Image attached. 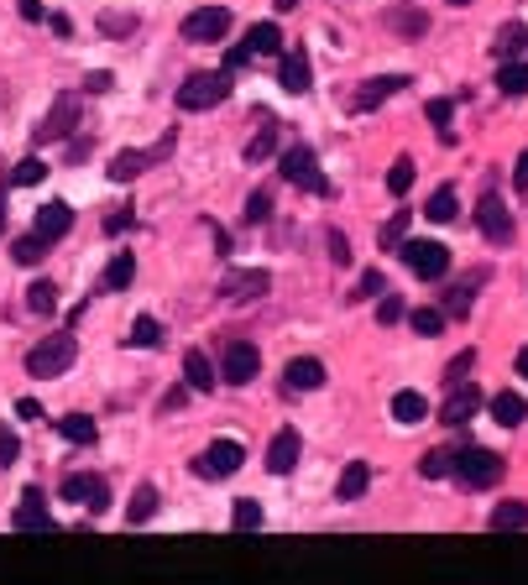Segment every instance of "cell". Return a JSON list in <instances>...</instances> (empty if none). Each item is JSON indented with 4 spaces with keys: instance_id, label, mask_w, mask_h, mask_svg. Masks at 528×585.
<instances>
[{
    "instance_id": "1",
    "label": "cell",
    "mask_w": 528,
    "mask_h": 585,
    "mask_svg": "<svg viewBox=\"0 0 528 585\" xmlns=\"http://www.w3.org/2000/svg\"><path fill=\"white\" fill-rule=\"evenodd\" d=\"M502 471H508V460H502L497 450H487V444H461L450 460V476L461 481L466 491H487L502 481Z\"/></svg>"
},
{
    "instance_id": "2",
    "label": "cell",
    "mask_w": 528,
    "mask_h": 585,
    "mask_svg": "<svg viewBox=\"0 0 528 585\" xmlns=\"http://www.w3.org/2000/svg\"><path fill=\"white\" fill-rule=\"evenodd\" d=\"M74 356H79V340H74V330H63V335H48L27 350V371L37 382H48V377H63L74 366Z\"/></svg>"
},
{
    "instance_id": "3",
    "label": "cell",
    "mask_w": 528,
    "mask_h": 585,
    "mask_svg": "<svg viewBox=\"0 0 528 585\" xmlns=\"http://www.w3.org/2000/svg\"><path fill=\"white\" fill-rule=\"evenodd\" d=\"M231 100V68L220 74H189L178 84V110H215Z\"/></svg>"
},
{
    "instance_id": "4",
    "label": "cell",
    "mask_w": 528,
    "mask_h": 585,
    "mask_svg": "<svg viewBox=\"0 0 528 585\" xmlns=\"http://www.w3.org/2000/svg\"><path fill=\"white\" fill-rule=\"evenodd\" d=\"M403 262L413 277H424V283H440L450 272V251L440 241H403Z\"/></svg>"
},
{
    "instance_id": "5",
    "label": "cell",
    "mask_w": 528,
    "mask_h": 585,
    "mask_svg": "<svg viewBox=\"0 0 528 585\" xmlns=\"http://www.w3.org/2000/svg\"><path fill=\"white\" fill-rule=\"evenodd\" d=\"M241 460H246V450L236 439H215L210 450H204L199 460H194V471L204 476V481H225V476H236L241 471Z\"/></svg>"
},
{
    "instance_id": "6",
    "label": "cell",
    "mask_w": 528,
    "mask_h": 585,
    "mask_svg": "<svg viewBox=\"0 0 528 585\" xmlns=\"http://www.w3.org/2000/svg\"><path fill=\"white\" fill-rule=\"evenodd\" d=\"M283 178L293 183V189H304V194H330V183L319 178V162L309 147H288L283 152Z\"/></svg>"
},
{
    "instance_id": "7",
    "label": "cell",
    "mask_w": 528,
    "mask_h": 585,
    "mask_svg": "<svg viewBox=\"0 0 528 585\" xmlns=\"http://www.w3.org/2000/svg\"><path fill=\"white\" fill-rule=\"evenodd\" d=\"M272 293V272L262 267H246V272H225V283H220V298L225 303H257Z\"/></svg>"
},
{
    "instance_id": "8",
    "label": "cell",
    "mask_w": 528,
    "mask_h": 585,
    "mask_svg": "<svg viewBox=\"0 0 528 585\" xmlns=\"http://www.w3.org/2000/svg\"><path fill=\"white\" fill-rule=\"evenodd\" d=\"M183 42H220L225 32H231V11L225 6H199L194 16H183Z\"/></svg>"
},
{
    "instance_id": "9",
    "label": "cell",
    "mask_w": 528,
    "mask_h": 585,
    "mask_svg": "<svg viewBox=\"0 0 528 585\" xmlns=\"http://www.w3.org/2000/svg\"><path fill=\"white\" fill-rule=\"evenodd\" d=\"M476 230L492 246H508L513 241V215H508V204H502L497 194H481V204H476Z\"/></svg>"
},
{
    "instance_id": "10",
    "label": "cell",
    "mask_w": 528,
    "mask_h": 585,
    "mask_svg": "<svg viewBox=\"0 0 528 585\" xmlns=\"http://www.w3.org/2000/svg\"><path fill=\"white\" fill-rule=\"evenodd\" d=\"M168 152H173V136H163L157 147H142V152H116V157H110V178H116V183H131V178H142L152 162L168 157Z\"/></svg>"
},
{
    "instance_id": "11",
    "label": "cell",
    "mask_w": 528,
    "mask_h": 585,
    "mask_svg": "<svg viewBox=\"0 0 528 585\" xmlns=\"http://www.w3.org/2000/svg\"><path fill=\"white\" fill-rule=\"evenodd\" d=\"M63 502H84L89 512H105L110 507V486H105V476H84V471H74V476H63Z\"/></svg>"
},
{
    "instance_id": "12",
    "label": "cell",
    "mask_w": 528,
    "mask_h": 585,
    "mask_svg": "<svg viewBox=\"0 0 528 585\" xmlns=\"http://www.w3.org/2000/svg\"><path fill=\"white\" fill-rule=\"evenodd\" d=\"M74 126H79V95L74 89H63V95L53 100V110H48V121L37 126V142H63Z\"/></svg>"
},
{
    "instance_id": "13",
    "label": "cell",
    "mask_w": 528,
    "mask_h": 585,
    "mask_svg": "<svg viewBox=\"0 0 528 585\" xmlns=\"http://www.w3.org/2000/svg\"><path fill=\"white\" fill-rule=\"evenodd\" d=\"M481 403H487V397H481L476 382H455L450 397H445V408H440V418H445L450 429H461V424H471V413H476Z\"/></svg>"
},
{
    "instance_id": "14",
    "label": "cell",
    "mask_w": 528,
    "mask_h": 585,
    "mask_svg": "<svg viewBox=\"0 0 528 585\" xmlns=\"http://www.w3.org/2000/svg\"><path fill=\"white\" fill-rule=\"evenodd\" d=\"M257 371H262V356H257V345H251V340H231V345H225V382L246 387Z\"/></svg>"
},
{
    "instance_id": "15",
    "label": "cell",
    "mask_w": 528,
    "mask_h": 585,
    "mask_svg": "<svg viewBox=\"0 0 528 585\" xmlns=\"http://www.w3.org/2000/svg\"><path fill=\"white\" fill-rule=\"evenodd\" d=\"M11 523H16L21 533H53V518H48V502H42V491H21Z\"/></svg>"
},
{
    "instance_id": "16",
    "label": "cell",
    "mask_w": 528,
    "mask_h": 585,
    "mask_svg": "<svg viewBox=\"0 0 528 585\" xmlns=\"http://www.w3.org/2000/svg\"><path fill=\"white\" fill-rule=\"evenodd\" d=\"M278 84L288 89V95H309L314 68H309V53H304V48H288V53H283V63H278Z\"/></svg>"
},
{
    "instance_id": "17",
    "label": "cell",
    "mask_w": 528,
    "mask_h": 585,
    "mask_svg": "<svg viewBox=\"0 0 528 585\" xmlns=\"http://www.w3.org/2000/svg\"><path fill=\"white\" fill-rule=\"evenodd\" d=\"M398 89H408V74H382V79H366L361 95H351V110H377L382 100H393Z\"/></svg>"
},
{
    "instance_id": "18",
    "label": "cell",
    "mask_w": 528,
    "mask_h": 585,
    "mask_svg": "<svg viewBox=\"0 0 528 585\" xmlns=\"http://www.w3.org/2000/svg\"><path fill=\"white\" fill-rule=\"evenodd\" d=\"M481 283H487V267L466 272L461 283L450 288V298H445V309H440V314H445V319H466V314H471V298H476V288H481Z\"/></svg>"
},
{
    "instance_id": "19",
    "label": "cell",
    "mask_w": 528,
    "mask_h": 585,
    "mask_svg": "<svg viewBox=\"0 0 528 585\" xmlns=\"http://www.w3.org/2000/svg\"><path fill=\"white\" fill-rule=\"evenodd\" d=\"M298 450H304V439H298L293 429H283L278 439L267 444V471H272V476H288L293 465H298Z\"/></svg>"
},
{
    "instance_id": "20",
    "label": "cell",
    "mask_w": 528,
    "mask_h": 585,
    "mask_svg": "<svg viewBox=\"0 0 528 585\" xmlns=\"http://www.w3.org/2000/svg\"><path fill=\"white\" fill-rule=\"evenodd\" d=\"M68 225H74L68 204H58V199H53V204H42V209H37V225H32V230H37V236L48 241V246H58V241L68 236Z\"/></svg>"
},
{
    "instance_id": "21",
    "label": "cell",
    "mask_w": 528,
    "mask_h": 585,
    "mask_svg": "<svg viewBox=\"0 0 528 585\" xmlns=\"http://www.w3.org/2000/svg\"><path fill=\"white\" fill-rule=\"evenodd\" d=\"M283 382L293 392H314V387H325V361H314V356H298L283 366Z\"/></svg>"
},
{
    "instance_id": "22",
    "label": "cell",
    "mask_w": 528,
    "mask_h": 585,
    "mask_svg": "<svg viewBox=\"0 0 528 585\" xmlns=\"http://www.w3.org/2000/svg\"><path fill=\"white\" fill-rule=\"evenodd\" d=\"M366 486H372V465H366V460H351L346 471H340V481H335V497H340V502H356V497H366Z\"/></svg>"
},
{
    "instance_id": "23",
    "label": "cell",
    "mask_w": 528,
    "mask_h": 585,
    "mask_svg": "<svg viewBox=\"0 0 528 585\" xmlns=\"http://www.w3.org/2000/svg\"><path fill=\"white\" fill-rule=\"evenodd\" d=\"M487 528L492 533H518V528H528V502H502V507H492V518H487Z\"/></svg>"
},
{
    "instance_id": "24",
    "label": "cell",
    "mask_w": 528,
    "mask_h": 585,
    "mask_svg": "<svg viewBox=\"0 0 528 585\" xmlns=\"http://www.w3.org/2000/svg\"><path fill=\"white\" fill-rule=\"evenodd\" d=\"M241 48H246V53H283V32H278V21H257V27L246 32Z\"/></svg>"
},
{
    "instance_id": "25",
    "label": "cell",
    "mask_w": 528,
    "mask_h": 585,
    "mask_svg": "<svg viewBox=\"0 0 528 585\" xmlns=\"http://www.w3.org/2000/svg\"><path fill=\"white\" fill-rule=\"evenodd\" d=\"M455 215H461V199H455V189L445 183V189H434V194H429V204H424V220H434V225H450Z\"/></svg>"
},
{
    "instance_id": "26",
    "label": "cell",
    "mask_w": 528,
    "mask_h": 585,
    "mask_svg": "<svg viewBox=\"0 0 528 585\" xmlns=\"http://www.w3.org/2000/svg\"><path fill=\"white\" fill-rule=\"evenodd\" d=\"M152 512H157V486H152V481H142V486L131 491V502H126V523L142 528V523H152Z\"/></svg>"
},
{
    "instance_id": "27",
    "label": "cell",
    "mask_w": 528,
    "mask_h": 585,
    "mask_svg": "<svg viewBox=\"0 0 528 585\" xmlns=\"http://www.w3.org/2000/svg\"><path fill=\"white\" fill-rule=\"evenodd\" d=\"M523 48H528V27H523V21H508V27L497 32V42H492V53H497L502 63H513Z\"/></svg>"
},
{
    "instance_id": "28",
    "label": "cell",
    "mask_w": 528,
    "mask_h": 585,
    "mask_svg": "<svg viewBox=\"0 0 528 585\" xmlns=\"http://www.w3.org/2000/svg\"><path fill=\"white\" fill-rule=\"evenodd\" d=\"M183 377H189L194 392H210V387H215V366H210V356H204V350H189V356H183Z\"/></svg>"
},
{
    "instance_id": "29",
    "label": "cell",
    "mask_w": 528,
    "mask_h": 585,
    "mask_svg": "<svg viewBox=\"0 0 528 585\" xmlns=\"http://www.w3.org/2000/svg\"><path fill=\"white\" fill-rule=\"evenodd\" d=\"M492 418H497V424H508V429H518L523 418H528V403H523L518 392H497L492 397Z\"/></svg>"
},
{
    "instance_id": "30",
    "label": "cell",
    "mask_w": 528,
    "mask_h": 585,
    "mask_svg": "<svg viewBox=\"0 0 528 585\" xmlns=\"http://www.w3.org/2000/svg\"><path fill=\"white\" fill-rule=\"evenodd\" d=\"M58 434H63L68 444H95V439H100V429H95V418H89V413H68L63 424H58Z\"/></svg>"
},
{
    "instance_id": "31",
    "label": "cell",
    "mask_w": 528,
    "mask_h": 585,
    "mask_svg": "<svg viewBox=\"0 0 528 585\" xmlns=\"http://www.w3.org/2000/svg\"><path fill=\"white\" fill-rule=\"evenodd\" d=\"M27 309H32L37 319H48V314L58 309V288L48 283V277H37V283L27 288Z\"/></svg>"
},
{
    "instance_id": "32",
    "label": "cell",
    "mask_w": 528,
    "mask_h": 585,
    "mask_svg": "<svg viewBox=\"0 0 528 585\" xmlns=\"http://www.w3.org/2000/svg\"><path fill=\"white\" fill-rule=\"evenodd\" d=\"M424 413H429V403L419 392H398L393 397V418H398V424H424Z\"/></svg>"
},
{
    "instance_id": "33",
    "label": "cell",
    "mask_w": 528,
    "mask_h": 585,
    "mask_svg": "<svg viewBox=\"0 0 528 585\" xmlns=\"http://www.w3.org/2000/svg\"><path fill=\"white\" fill-rule=\"evenodd\" d=\"M497 89H502V95H528V63H502L497 68Z\"/></svg>"
},
{
    "instance_id": "34",
    "label": "cell",
    "mask_w": 528,
    "mask_h": 585,
    "mask_svg": "<svg viewBox=\"0 0 528 585\" xmlns=\"http://www.w3.org/2000/svg\"><path fill=\"white\" fill-rule=\"evenodd\" d=\"M131 345L136 350H157V345H163V324H157L152 314H142V319L131 324Z\"/></svg>"
},
{
    "instance_id": "35",
    "label": "cell",
    "mask_w": 528,
    "mask_h": 585,
    "mask_svg": "<svg viewBox=\"0 0 528 585\" xmlns=\"http://www.w3.org/2000/svg\"><path fill=\"white\" fill-rule=\"evenodd\" d=\"M413 178H419V168H413V157H398L393 168H387V194H398V199H403V194L413 189Z\"/></svg>"
},
{
    "instance_id": "36",
    "label": "cell",
    "mask_w": 528,
    "mask_h": 585,
    "mask_svg": "<svg viewBox=\"0 0 528 585\" xmlns=\"http://www.w3.org/2000/svg\"><path fill=\"white\" fill-rule=\"evenodd\" d=\"M42 251H48V241L32 230V236H21V241L11 246V262H16V267H32V262H42Z\"/></svg>"
},
{
    "instance_id": "37",
    "label": "cell",
    "mask_w": 528,
    "mask_h": 585,
    "mask_svg": "<svg viewBox=\"0 0 528 585\" xmlns=\"http://www.w3.org/2000/svg\"><path fill=\"white\" fill-rule=\"evenodd\" d=\"M424 115H429V126L440 131V142L450 147V142H455V131H450V115H455V110H450V100H429V105H424Z\"/></svg>"
},
{
    "instance_id": "38",
    "label": "cell",
    "mask_w": 528,
    "mask_h": 585,
    "mask_svg": "<svg viewBox=\"0 0 528 585\" xmlns=\"http://www.w3.org/2000/svg\"><path fill=\"white\" fill-rule=\"evenodd\" d=\"M231 528H236V533L262 528V502H251V497H246V502H236V507H231Z\"/></svg>"
},
{
    "instance_id": "39",
    "label": "cell",
    "mask_w": 528,
    "mask_h": 585,
    "mask_svg": "<svg viewBox=\"0 0 528 585\" xmlns=\"http://www.w3.org/2000/svg\"><path fill=\"white\" fill-rule=\"evenodd\" d=\"M387 21H393V32H403V37H424L429 32V16L424 11H393Z\"/></svg>"
},
{
    "instance_id": "40",
    "label": "cell",
    "mask_w": 528,
    "mask_h": 585,
    "mask_svg": "<svg viewBox=\"0 0 528 585\" xmlns=\"http://www.w3.org/2000/svg\"><path fill=\"white\" fill-rule=\"evenodd\" d=\"M42 178H48V168H42L37 157H21L16 173H11V189H32V183H42Z\"/></svg>"
},
{
    "instance_id": "41",
    "label": "cell",
    "mask_w": 528,
    "mask_h": 585,
    "mask_svg": "<svg viewBox=\"0 0 528 585\" xmlns=\"http://www.w3.org/2000/svg\"><path fill=\"white\" fill-rule=\"evenodd\" d=\"M272 152H278V131H257V136H251V142H246V162H267Z\"/></svg>"
},
{
    "instance_id": "42",
    "label": "cell",
    "mask_w": 528,
    "mask_h": 585,
    "mask_svg": "<svg viewBox=\"0 0 528 585\" xmlns=\"http://www.w3.org/2000/svg\"><path fill=\"white\" fill-rule=\"evenodd\" d=\"M408 324H413L419 335H440V330H445V314H440V309H408Z\"/></svg>"
},
{
    "instance_id": "43",
    "label": "cell",
    "mask_w": 528,
    "mask_h": 585,
    "mask_svg": "<svg viewBox=\"0 0 528 585\" xmlns=\"http://www.w3.org/2000/svg\"><path fill=\"white\" fill-rule=\"evenodd\" d=\"M450 460H455L450 450H429V455L419 460V476H424V481H440V476L450 471Z\"/></svg>"
},
{
    "instance_id": "44",
    "label": "cell",
    "mask_w": 528,
    "mask_h": 585,
    "mask_svg": "<svg viewBox=\"0 0 528 585\" xmlns=\"http://www.w3.org/2000/svg\"><path fill=\"white\" fill-rule=\"evenodd\" d=\"M131 272H136V262H131L126 251H116V262H110V272H105V288H126Z\"/></svg>"
},
{
    "instance_id": "45",
    "label": "cell",
    "mask_w": 528,
    "mask_h": 585,
    "mask_svg": "<svg viewBox=\"0 0 528 585\" xmlns=\"http://www.w3.org/2000/svg\"><path fill=\"white\" fill-rule=\"evenodd\" d=\"M471 366H476V350H461L450 366H445V387H455V382H466L471 377Z\"/></svg>"
},
{
    "instance_id": "46",
    "label": "cell",
    "mask_w": 528,
    "mask_h": 585,
    "mask_svg": "<svg viewBox=\"0 0 528 585\" xmlns=\"http://www.w3.org/2000/svg\"><path fill=\"white\" fill-rule=\"evenodd\" d=\"M267 215H272V194H267V189H257V194L246 199V225H262Z\"/></svg>"
},
{
    "instance_id": "47",
    "label": "cell",
    "mask_w": 528,
    "mask_h": 585,
    "mask_svg": "<svg viewBox=\"0 0 528 585\" xmlns=\"http://www.w3.org/2000/svg\"><path fill=\"white\" fill-rule=\"evenodd\" d=\"M403 314H408V309H403V298H393V293H387V298L377 303V324H403Z\"/></svg>"
},
{
    "instance_id": "48",
    "label": "cell",
    "mask_w": 528,
    "mask_h": 585,
    "mask_svg": "<svg viewBox=\"0 0 528 585\" xmlns=\"http://www.w3.org/2000/svg\"><path fill=\"white\" fill-rule=\"evenodd\" d=\"M403 236H408V215H393L382 225V246H403Z\"/></svg>"
},
{
    "instance_id": "49",
    "label": "cell",
    "mask_w": 528,
    "mask_h": 585,
    "mask_svg": "<svg viewBox=\"0 0 528 585\" xmlns=\"http://www.w3.org/2000/svg\"><path fill=\"white\" fill-rule=\"evenodd\" d=\"M16 455H21V439L0 424V465H16Z\"/></svg>"
},
{
    "instance_id": "50",
    "label": "cell",
    "mask_w": 528,
    "mask_h": 585,
    "mask_svg": "<svg viewBox=\"0 0 528 585\" xmlns=\"http://www.w3.org/2000/svg\"><path fill=\"white\" fill-rule=\"evenodd\" d=\"M377 293H387L382 272H361V283H356V298H377Z\"/></svg>"
},
{
    "instance_id": "51",
    "label": "cell",
    "mask_w": 528,
    "mask_h": 585,
    "mask_svg": "<svg viewBox=\"0 0 528 585\" xmlns=\"http://www.w3.org/2000/svg\"><path fill=\"white\" fill-rule=\"evenodd\" d=\"M330 251H335V256H330L335 267H351V241L340 236V230H330Z\"/></svg>"
},
{
    "instance_id": "52",
    "label": "cell",
    "mask_w": 528,
    "mask_h": 585,
    "mask_svg": "<svg viewBox=\"0 0 528 585\" xmlns=\"http://www.w3.org/2000/svg\"><path fill=\"white\" fill-rule=\"evenodd\" d=\"M131 27H136L131 16H100V32H110V37H126Z\"/></svg>"
},
{
    "instance_id": "53",
    "label": "cell",
    "mask_w": 528,
    "mask_h": 585,
    "mask_svg": "<svg viewBox=\"0 0 528 585\" xmlns=\"http://www.w3.org/2000/svg\"><path fill=\"white\" fill-rule=\"evenodd\" d=\"M131 215H136L131 204H121L116 215H105V236H116V230H126V225H131Z\"/></svg>"
},
{
    "instance_id": "54",
    "label": "cell",
    "mask_w": 528,
    "mask_h": 585,
    "mask_svg": "<svg viewBox=\"0 0 528 585\" xmlns=\"http://www.w3.org/2000/svg\"><path fill=\"white\" fill-rule=\"evenodd\" d=\"M110 84H116V79H110V74H105V68H95V74H89V79H84V89H89V95H105V89H110Z\"/></svg>"
},
{
    "instance_id": "55",
    "label": "cell",
    "mask_w": 528,
    "mask_h": 585,
    "mask_svg": "<svg viewBox=\"0 0 528 585\" xmlns=\"http://www.w3.org/2000/svg\"><path fill=\"white\" fill-rule=\"evenodd\" d=\"M16 413H21V418H42V403H37V397H21Z\"/></svg>"
},
{
    "instance_id": "56",
    "label": "cell",
    "mask_w": 528,
    "mask_h": 585,
    "mask_svg": "<svg viewBox=\"0 0 528 585\" xmlns=\"http://www.w3.org/2000/svg\"><path fill=\"white\" fill-rule=\"evenodd\" d=\"M513 183H518V189H528V152H518V168H513Z\"/></svg>"
},
{
    "instance_id": "57",
    "label": "cell",
    "mask_w": 528,
    "mask_h": 585,
    "mask_svg": "<svg viewBox=\"0 0 528 585\" xmlns=\"http://www.w3.org/2000/svg\"><path fill=\"white\" fill-rule=\"evenodd\" d=\"M21 16H27V21H42V0H21Z\"/></svg>"
},
{
    "instance_id": "58",
    "label": "cell",
    "mask_w": 528,
    "mask_h": 585,
    "mask_svg": "<svg viewBox=\"0 0 528 585\" xmlns=\"http://www.w3.org/2000/svg\"><path fill=\"white\" fill-rule=\"evenodd\" d=\"M518 377H528V345L518 350Z\"/></svg>"
},
{
    "instance_id": "59",
    "label": "cell",
    "mask_w": 528,
    "mask_h": 585,
    "mask_svg": "<svg viewBox=\"0 0 528 585\" xmlns=\"http://www.w3.org/2000/svg\"><path fill=\"white\" fill-rule=\"evenodd\" d=\"M0 230H6V199H0Z\"/></svg>"
},
{
    "instance_id": "60",
    "label": "cell",
    "mask_w": 528,
    "mask_h": 585,
    "mask_svg": "<svg viewBox=\"0 0 528 585\" xmlns=\"http://www.w3.org/2000/svg\"><path fill=\"white\" fill-rule=\"evenodd\" d=\"M450 6H471V0H450Z\"/></svg>"
}]
</instances>
